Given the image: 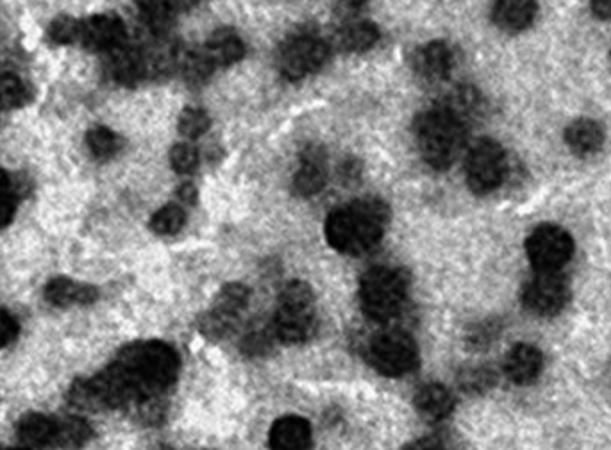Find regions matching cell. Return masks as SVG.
<instances>
[{"mask_svg": "<svg viewBox=\"0 0 611 450\" xmlns=\"http://www.w3.org/2000/svg\"><path fill=\"white\" fill-rule=\"evenodd\" d=\"M415 138L427 165L435 170H447L463 149L465 122L444 104H438L417 117Z\"/></svg>", "mask_w": 611, "mask_h": 450, "instance_id": "cell-3", "label": "cell"}, {"mask_svg": "<svg viewBox=\"0 0 611 450\" xmlns=\"http://www.w3.org/2000/svg\"><path fill=\"white\" fill-rule=\"evenodd\" d=\"M179 199L186 202V204H193L197 200V190L193 188L192 184H183L179 190H177Z\"/></svg>", "mask_w": 611, "mask_h": 450, "instance_id": "cell-41", "label": "cell"}, {"mask_svg": "<svg viewBox=\"0 0 611 450\" xmlns=\"http://www.w3.org/2000/svg\"><path fill=\"white\" fill-rule=\"evenodd\" d=\"M413 67L431 83L445 81L454 67V54L445 42H431L415 54Z\"/></svg>", "mask_w": 611, "mask_h": 450, "instance_id": "cell-18", "label": "cell"}, {"mask_svg": "<svg viewBox=\"0 0 611 450\" xmlns=\"http://www.w3.org/2000/svg\"><path fill=\"white\" fill-rule=\"evenodd\" d=\"M0 450H31V449H2V447H0Z\"/></svg>", "mask_w": 611, "mask_h": 450, "instance_id": "cell-43", "label": "cell"}, {"mask_svg": "<svg viewBox=\"0 0 611 450\" xmlns=\"http://www.w3.org/2000/svg\"><path fill=\"white\" fill-rule=\"evenodd\" d=\"M177 368L179 359L167 343H134L101 374L72 384L68 402L79 409L122 408L167 388Z\"/></svg>", "mask_w": 611, "mask_h": 450, "instance_id": "cell-1", "label": "cell"}, {"mask_svg": "<svg viewBox=\"0 0 611 450\" xmlns=\"http://www.w3.org/2000/svg\"><path fill=\"white\" fill-rule=\"evenodd\" d=\"M167 2L176 13L190 11V9L195 8L199 4V0H167Z\"/></svg>", "mask_w": 611, "mask_h": 450, "instance_id": "cell-42", "label": "cell"}, {"mask_svg": "<svg viewBox=\"0 0 611 450\" xmlns=\"http://www.w3.org/2000/svg\"><path fill=\"white\" fill-rule=\"evenodd\" d=\"M90 424L79 417L58 418V443L56 449L77 450L92 440Z\"/></svg>", "mask_w": 611, "mask_h": 450, "instance_id": "cell-26", "label": "cell"}, {"mask_svg": "<svg viewBox=\"0 0 611 450\" xmlns=\"http://www.w3.org/2000/svg\"><path fill=\"white\" fill-rule=\"evenodd\" d=\"M317 331L315 295L310 284L292 281L277 300L274 333L283 343H304Z\"/></svg>", "mask_w": 611, "mask_h": 450, "instance_id": "cell-4", "label": "cell"}, {"mask_svg": "<svg viewBox=\"0 0 611 450\" xmlns=\"http://www.w3.org/2000/svg\"><path fill=\"white\" fill-rule=\"evenodd\" d=\"M367 2H369V0H336V17L351 22L352 18L360 13L361 8H365Z\"/></svg>", "mask_w": 611, "mask_h": 450, "instance_id": "cell-38", "label": "cell"}, {"mask_svg": "<svg viewBox=\"0 0 611 450\" xmlns=\"http://www.w3.org/2000/svg\"><path fill=\"white\" fill-rule=\"evenodd\" d=\"M186 224L185 209L177 204H168L165 208L158 209L151 218L152 233L158 236H174L183 229Z\"/></svg>", "mask_w": 611, "mask_h": 450, "instance_id": "cell-27", "label": "cell"}, {"mask_svg": "<svg viewBox=\"0 0 611 450\" xmlns=\"http://www.w3.org/2000/svg\"><path fill=\"white\" fill-rule=\"evenodd\" d=\"M388 217L390 211L383 200H356L327 217V242L342 254L361 256L379 243Z\"/></svg>", "mask_w": 611, "mask_h": 450, "instance_id": "cell-2", "label": "cell"}, {"mask_svg": "<svg viewBox=\"0 0 611 450\" xmlns=\"http://www.w3.org/2000/svg\"><path fill=\"white\" fill-rule=\"evenodd\" d=\"M497 383V374L490 367H472L461 372L458 384L461 390L470 395H479L494 388Z\"/></svg>", "mask_w": 611, "mask_h": 450, "instance_id": "cell-29", "label": "cell"}, {"mask_svg": "<svg viewBox=\"0 0 611 450\" xmlns=\"http://www.w3.org/2000/svg\"><path fill=\"white\" fill-rule=\"evenodd\" d=\"M538 0H495L492 20L504 33L517 34L533 24Z\"/></svg>", "mask_w": 611, "mask_h": 450, "instance_id": "cell-16", "label": "cell"}, {"mask_svg": "<svg viewBox=\"0 0 611 450\" xmlns=\"http://www.w3.org/2000/svg\"><path fill=\"white\" fill-rule=\"evenodd\" d=\"M501 322L495 318H486L478 324L470 325L465 342L472 350H485L499 338Z\"/></svg>", "mask_w": 611, "mask_h": 450, "instance_id": "cell-30", "label": "cell"}, {"mask_svg": "<svg viewBox=\"0 0 611 450\" xmlns=\"http://www.w3.org/2000/svg\"><path fill=\"white\" fill-rule=\"evenodd\" d=\"M170 165L177 174H192L199 167V152L188 143H179L170 150Z\"/></svg>", "mask_w": 611, "mask_h": 450, "instance_id": "cell-35", "label": "cell"}, {"mask_svg": "<svg viewBox=\"0 0 611 450\" xmlns=\"http://www.w3.org/2000/svg\"><path fill=\"white\" fill-rule=\"evenodd\" d=\"M569 299V283L558 272H538L522 293L524 308L536 317L558 315Z\"/></svg>", "mask_w": 611, "mask_h": 450, "instance_id": "cell-11", "label": "cell"}, {"mask_svg": "<svg viewBox=\"0 0 611 450\" xmlns=\"http://www.w3.org/2000/svg\"><path fill=\"white\" fill-rule=\"evenodd\" d=\"M45 300L54 308L90 306L99 299V292L92 284L77 283L68 277H56L43 290Z\"/></svg>", "mask_w": 611, "mask_h": 450, "instance_id": "cell-14", "label": "cell"}, {"mask_svg": "<svg viewBox=\"0 0 611 450\" xmlns=\"http://www.w3.org/2000/svg\"><path fill=\"white\" fill-rule=\"evenodd\" d=\"M311 427L301 417H283L270 429V449L306 450L310 447Z\"/></svg>", "mask_w": 611, "mask_h": 450, "instance_id": "cell-21", "label": "cell"}, {"mask_svg": "<svg viewBox=\"0 0 611 450\" xmlns=\"http://www.w3.org/2000/svg\"><path fill=\"white\" fill-rule=\"evenodd\" d=\"M210 124V117L204 109L186 108L179 117L177 127H179V133L183 134L185 138L195 140L210 129Z\"/></svg>", "mask_w": 611, "mask_h": 450, "instance_id": "cell-32", "label": "cell"}, {"mask_svg": "<svg viewBox=\"0 0 611 450\" xmlns=\"http://www.w3.org/2000/svg\"><path fill=\"white\" fill-rule=\"evenodd\" d=\"M20 325L17 318L13 317L6 309H0V349L8 347L9 343L17 340Z\"/></svg>", "mask_w": 611, "mask_h": 450, "instance_id": "cell-37", "label": "cell"}, {"mask_svg": "<svg viewBox=\"0 0 611 450\" xmlns=\"http://www.w3.org/2000/svg\"><path fill=\"white\" fill-rule=\"evenodd\" d=\"M127 31L122 18L111 13L93 15L81 22L79 42L83 47L93 52H113V50L126 45Z\"/></svg>", "mask_w": 611, "mask_h": 450, "instance_id": "cell-12", "label": "cell"}, {"mask_svg": "<svg viewBox=\"0 0 611 450\" xmlns=\"http://www.w3.org/2000/svg\"><path fill=\"white\" fill-rule=\"evenodd\" d=\"M109 74L124 86H134L143 81L149 74V59L145 58L142 50L122 45L109 52Z\"/></svg>", "mask_w": 611, "mask_h": 450, "instance_id": "cell-15", "label": "cell"}, {"mask_svg": "<svg viewBox=\"0 0 611 450\" xmlns=\"http://www.w3.org/2000/svg\"><path fill=\"white\" fill-rule=\"evenodd\" d=\"M27 102V90L17 75H0V109L22 108Z\"/></svg>", "mask_w": 611, "mask_h": 450, "instance_id": "cell-31", "label": "cell"}, {"mask_svg": "<svg viewBox=\"0 0 611 450\" xmlns=\"http://www.w3.org/2000/svg\"><path fill=\"white\" fill-rule=\"evenodd\" d=\"M590 6L597 18L611 20V0H590Z\"/></svg>", "mask_w": 611, "mask_h": 450, "instance_id": "cell-39", "label": "cell"}, {"mask_svg": "<svg viewBox=\"0 0 611 450\" xmlns=\"http://www.w3.org/2000/svg\"><path fill=\"white\" fill-rule=\"evenodd\" d=\"M542 368V352L528 343L515 345L504 359V372L511 383L515 384L533 383L538 379V375L542 374Z\"/></svg>", "mask_w": 611, "mask_h": 450, "instance_id": "cell-17", "label": "cell"}, {"mask_svg": "<svg viewBox=\"0 0 611 450\" xmlns=\"http://www.w3.org/2000/svg\"><path fill=\"white\" fill-rule=\"evenodd\" d=\"M81 22L72 17H59L49 27V38L58 45L79 42Z\"/></svg>", "mask_w": 611, "mask_h": 450, "instance_id": "cell-34", "label": "cell"}, {"mask_svg": "<svg viewBox=\"0 0 611 450\" xmlns=\"http://www.w3.org/2000/svg\"><path fill=\"white\" fill-rule=\"evenodd\" d=\"M251 290L240 283H229L218 292L210 311L202 317L199 329L211 340L226 338L235 329L238 318L249 306Z\"/></svg>", "mask_w": 611, "mask_h": 450, "instance_id": "cell-10", "label": "cell"}, {"mask_svg": "<svg viewBox=\"0 0 611 450\" xmlns=\"http://www.w3.org/2000/svg\"><path fill=\"white\" fill-rule=\"evenodd\" d=\"M361 308L374 322H388L401 313L408 295V275L401 268L374 267L361 279Z\"/></svg>", "mask_w": 611, "mask_h": 450, "instance_id": "cell-5", "label": "cell"}, {"mask_svg": "<svg viewBox=\"0 0 611 450\" xmlns=\"http://www.w3.org/2000/svg\"><path fill=\"white\" fill-rule=\"evenodd\" d=\"M406 450H444V447L433 438H422V440H415V442L410 443Z\"/></svg>", "mask_w": 611, "mask_h": 450, "instance_id": "cell-40", "label": "cell"}, {"mask_svg": "<svg viewBox=\"0 0 611 450\" xmlns=\"http://www.w3.org/2000/svg\"><path fill=\"white\" fill-rule=\"evenodd\" d=\"M17 434L27 449H56L58 418L29 413L18 422Z\"/></svg>", "mask_w": 611, "mask_h": 450, "instance_id": "cell-19", "label": "cell"}, {"mask_svg": "<svg viewBox=\"0 0 611 450\" xmlns=\"http://www.w3.org/2000/svg\"><path fill=\"white\" fill-rule=\"evenodd\" d=\"M336 47L342 52L360 54L379 42V29L372 22H349L336 34Z\"/></svg>", "mask_w": 611, "mask_h": 450, "instance_id": "cell-24", "label": "cell"}, {"mask_svg": "<svg viewBox=\"0 0 611 450\" xmlns=\"http://www.w3.org/2000/svg\"><path fill=\"white\" fill-rule=\"evenodd\" d=\"M15 215V190L9 175L0 170V229L8 227Z\"/></svg>", "mask_w": 611, "mask_h": 450, "instance_id": "cell-36", "label": "cell"}, {"mask_svg": "<svg viewBox=\"0 0 611 450\" xmlns=\"http://www.w3.org/2000/svg\"><path fill=\"white\" fill-rule=\"evenodd\" d=\"M574 242L560 225H538L526 240V254L538 272H558L569 263Z\"/></svg>", "mask_w": 611, "mask_h": 450, "instance_id": "cell-9", "label": "cell"}, {"mask_svg": "<svg viewBox=\"0 0 611 450\" xmlns=\"http://www.w3.org/2000/svg\"><path fill=\"white\" fill-rule=\"evenodd\" d=\"M508 172V161L503 145L483 138L472 145L465 161V175L470 190L476 195H486L503 184Z\"/></svg>", "mask_w": 611, "mask_h": 450, "instance_id": "cell-6", "label": "cell"}, {"mask_svg": "<svg viewBox=\"0 0 611 450\" xmlns=\"http://www.w3.org/2000/svg\"><path fill=\"white\" fill-rule=\"evenodd\" d=\"M329 54L331 49L324 40L313 34H299L283 43L277 54V67L286 79L299 81L324 67Z\"/></svg>", "mask_w": 611, "mask_h": 450, "instance_id": "cell-8", "label": "cell"}, {"mask_svg": "<svg viewBox=\"0 0 611 450\" xmlns=\"http://www.w3.org/2000/svg\"><path fill=\"white\" fill-rule=\"evenodd\" d=\"M326 183V150L319 145H310L301 154V167L293 177V192L299 197H311L322 192Z\"/></svg>", "mask_w": 611, "mask_h": 450, "instance_id": "cell-13", "label": "cell"}, {"mask_svg": "<svg viewBox=\"0 0 611 450\" xmlns=\"http://www.w3.org/2000/svg\"><path fill=\"white\" fill-rule=\"evenodd\" d=\"M201 50L215 70L231 67L245 56L242 38L231 29L215 31Z\"/></svg>", "mask_w": 611, "mask_h": 450, "instance_id": "cell-20", "label": "cell"}, {"mask_svg": "<svg viewBox=\"0 0 611 450\" xmlns=\"http://www.w3.org/2000/svg\"><path fill=\"white\" fill-rule=\"evenodd\" d=\"M143 24L156 36H165L176 20V11L170 8L167 0H136Z\"/></svg>", "mask_w": 611, "mask_h": 450, "instance_id": "cell-25", "label": "cell"}, {"mask_svg": "<svg viewBox=\"0 0 611 450\" xmlns=\"http://www.w3.org/2000/svg\"><path fill=\"white\" fill-rule=\"evenodd\" d=\"M604 140L603 127L590 118H579L565 131V143L576 156H592L603 149Z\"/></svg>", "mask_w": 611, "mask_h": 450, "instance_id": "cell-22", "label": "cell"}, {"mask_svg": "<svg viewBox=\"0 0 611 450\" xmlns=\"http://www.w3.org/2000/svg\"><path fill=\"white\" fill-rule=\"evenodd\" d=\"M415 406L419 409L420 415L429 422H440L451 415L454 409V397L442 384H427L417 393Z\"/></svg>", "mask_w": 611, "mask_h": 450, "instance_id": "cell-23", "label": "cell"}, {"mask_svg": "<svg viewBox=\"0 0 611 450\" xmlns=\"http://www.w3.org/2000/svg\"><path fill=\"white\" fill-rule=\"evenodd\" d=\"M369 361L379 374L401 377L419 363V350L413 338L401 331H390L377 336L370 343Z\"/></svg>", "mask_w": 611, "mask_h": 450, "instance_id": "cell-7", "label": "cell"}, {"mask_svg": "<svg viewBox=\"0 0 611 450\" xmlns=\"http://www.w3.org/2000/svg\"><path fill=\"white\" fill-rule=\"evenodd\" d=\"M277 336L274 329H254L243 338L242 350L245 356H265L274 349Z\"/></svg>", "mask_w": 611, "mask_h": 450, "instance_id": "cell-33", "label": "cell"}, {"mask_svg": "<svg viewBox=\"0 0 611 450\" xmlns=\"http://www.w3.org/2000/svg\"><path fill=\"white\" fill-rule=\"evenodd\" d=\"M86 145L93 158L109 159L120 150V138L108 127H93L86 134Z\"/></svg>", "mask_w": 611, "mask_h": 450, "instance_id": "cell-28", "label": "cell"}]
</instances>
